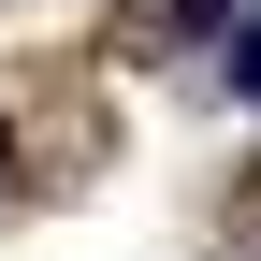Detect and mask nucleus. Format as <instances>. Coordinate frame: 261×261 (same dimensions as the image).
Instances as JSON below:
<instances>
[{"label": "nucleus", "mask_w": 261, "mask_h": 261, "mask_svg": "<svg viewBox=\"0 0 261 261\" xmlns=\"http://www.w3.org/2000/svg\"><path fill=\"white\" fill-rule=\"evenodd\" d=\"M232 87H247V102H261V29H232Z\"/></svg>", "instance_id": "obj_1"}, {"label": "nucleus", "mask_w": 261, "mask_h": 261, "mask_svg": "<svg viewBox=\"0 0 261 261\" xmlns=\"http://www.w3.org/2000/svg\"><path fill=\"white\" fill-rule=\"evenodd\" d=\"M218 15H232V0H174V29H218Z\"/></svg>", "instance_id": "obj_2"}, {"label": "nucleus", "mask_w": 261, "mask_h": 261, "mask_svg": "<svg viewBox=\"0 0 261 261\" xmlns=\"http://www.w3.org/2000/svg\"><path fill=\"white\" fill-rule=\"evenodd\" d=\"M0 160H15V145H0Z\"/></svg>", "instance_id": "obj_3"}]
</instances>
